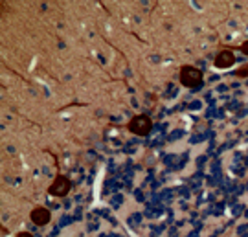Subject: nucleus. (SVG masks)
I'll return each mask as SVG.
<instances>
[{"instance_id":"obj_1","label":"nucleus","mask_w":248,"mask_h":237,"mask_svg":"<svg viewBox=\"0 0 248 237\" xmlns=\"http://www.w3.org/2000/svg\"><path fill=\"white\" fill-rule=\"evenodd\" d=\"M180 83L187 88H199L202 85V72L195 66H182L180 68Z\"/></svg>"},{"instance_id":"obj_2","label":"nucleus","mask_w":248,"mask_h":237,"mask_svg":"<svg viewBox=\"0 0 248 237\" xmlns=\"http://www.w3.org/2000/svg\"><path fill=\"white\" fill-rule=\"evenodd\" d=\"M151 127H153V122H151V118L147 114L134 116L133 120L129 122V125H127V129L133 132V134H138V136H147Z\"/></svg>"},{"instance_id":"obj_3","label":"nucleus","mask_w":248,"mask_h":237,"mask_svg":"<svg viewBox=\"0 0 248 237\" xmlns=\"http://www.w3.org/2000/svg\"><path fill=\"white\" fill-rule=\"evenodd\" d=\"M70 178H66L64 175H57L53 184L48 188V193L53 197H64V195L70 191Z\"/></svg>"},{"instance_id":"obj_4","label":"nucleus","mask_w":248,"mask_h":237,"mask_svg":"<svg viewBox=\"0 0 248 237\" xmlns=\"http://www.w3.org/2000/svg\"><path fill=\"white\" fill-rule=\"evenodd\" d=\"M233 63H235V55H233V52H232V50H221V52L215 55L213 64H215L219 70H226V68L233 66Z\"/></svg>"},{"instance_id":"obj_5","label":"nucleus","mask_w":248,"mask_h":237,"mask_svg":"<svg viewBox=\"0 0 248 237\" xmlns=\"http://www.w3.org/2000/svg\"><path fill=\"white\" fill-rule=\"evenodd\" d=\"M30 219L33 221L37 226H45V224H48L50 219H52V213H50V210L43 208V206H37V208H33L31 213H30Z\"/></svg>"},{"instance_id":"obj_6","label":"nucleus","mask_w":248,"mask_h":237,"mask_svg":"<svg viewBox=\"0 0 248 237\" xmlns=\"http://www.w3.org/2000/svg\"><path fill=\"white\" fill-rule=\"evenodd\" d=\"M235 76H239V78H247V76H248V64H247V66H243V68H239Z\"/></svg>"},{"instance_id":"obj_7","label":"nucleus","mask_w":248,"mask_h":237,"mask_svg":"<svg viewBox=\"0 0 248 237\" xmlns=\"http://www.w3.org/2000/svg\"><path fill=\"white\" fill-rule=\"evenodd\" d=\"M241 52L245 53V55H248V41H245V43L241 44Z\"/></svg>"},{"instance_id":"obj_8","label":"nucleus","mask_w":248,"mask_h":237,"mask_svg":"<svg viewBox=\"0 0 248 237\" xmlns=\"http://www.w3.org/2000/svg\"><path fill=\"white\" fill-rule=\"evenodd\" d=\"M15 237H33V236H31L30 232H20V234H17Z\"/></svg>"}]
</instances>
